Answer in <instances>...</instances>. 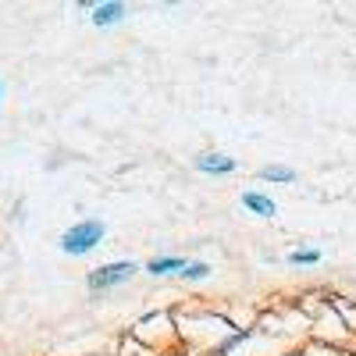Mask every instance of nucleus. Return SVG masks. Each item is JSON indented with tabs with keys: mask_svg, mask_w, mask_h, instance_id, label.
Instances as JSON below:
<instances>
[{
	"mask_svg": "<svg viewBox=\"0 0 356 356\" xmlns=\"http://www.w3.org/2000/svg\"><path fill=\"white\" fill-rule=\"evenodd\" d=\"M253 339V328H239V332H228L221 342H218V349H214V356H228L232 349H239L243 342H250Z\"/></svg>",
	"mask_w": 356,
	"mask_h": 356,
	"instance_id": "9",
	"label": "nucleus"
},
{
	"mask_svg": "<svg viewBox=\"0 0 356 356\" xmlns=\"http://www.w3.org/2000/svg\"><path fill=\"white\" fill-rule=\"evenodd\" d=\"M0 104H4V79H0Z\"/></svg>",
	"mask_w": 356,
	"mask_h": 356,
	"instance_id": "12",
	"label": "nucleus"
},
{
	"mask_svg": "<svg viewBox=\"0 0 356 356\" xmlns=\"http://www.w3.org/2000/svg\"><path fill=\"white\" fill-rule=\"evenodd\" d=\"M193 168H196L200 175H207V178H228V175L239 171V161L228 157V154H221V150H203V154L193 157Z\"/></svg>",
	"mask_w": 356,
	"mask_h": 356,
	"instance_id": "3",
	"label": "nucleus"
},
{
	"mask_svg": "<svg viewBox=\"0 0 356 356\" xmlns=\"http://www.w3.org/2000/svg\"><path fill=\"white\" fill-rule=\"evenodd\" d=\"M285 260H289L292 267H317V264H321V250H314V246H296Z\"/></svg>",
	"mask_w": 356,
	"mask_h": 356,
	"instance_id": "10",
	"label": "nucleus"
},
{
	"mask_svg": "<svg viewBox=\"0 0 356 356\" xmlns=\"http://www.w3.org/2000/svg\"><path fill=\"white\" fill-rule=\"evenodd\" d=\"M139 271H143V267L136 260H111V264H100V267H93V271L86 275V289L93 296H107L114 289L129 285Z\"/></svg>",
	"mask_w": 356,
	"mask_h": 356,
	"instance_id": "2",
	"label": "nucleus"
},
{
	"mask_svg": "<svg viewBox=\"0 0 356 356\" xmlns=\"http://www.w3.org/2000/svg\"><path fill=\"white\" fill-rule=\"evenodd\" d=\"M129 18V4H122V0H97L93 8H89V22H93V29H114L122 25Z\"/></svg>",
	"mask_w": 356,
	"mask_h": 356,
	"instance_id": "4",
	"label": "nucleus"
},
{
	"mask_svg": "<svg viewBox=\"0 0 356 356\" xmlns=\"http://www.w3.org/2000/svg\"><path fill=\"white\" fill-rule=\"evenodd\" d=\"M186 267H189V257H182V253H157L143 264V271L150 278H178Z\"/></svg>",
	"mask_w": 356,
	"mask_h": 356,
	"instance_id": "5",
	"label": "nucleus"
},
{
	"mask_svg": "<svg viewBox=\"0 0 356 356\" xmlns=\"http://www.w3.org/2000/svg\"><path fill=\"white\" fill-rule=\"evenodd\" d=\"M239 203H243V211H250L253 218H264V221L278 218V203H275V196H267V193H260V189H246V193L239 196Z\"/></svg>",
	"mask_w": 356,
	"mask_h": 356,
	"instance_id": "6",
	"label": "nucleus"
},
{
	"mask_svg": "<svg viewBox=\"0 0 356 356\" xmlns=\"http://www.w3.org/2000/svg\"><path fill=\"white\" fill-rule=\"evenodd\" d=\"M285 356H310L307 349H292V353H285Z\"/></svg>",
	"mask_w": 356,
	"mask_h": 356,
	"instance_id": "11",
	"label": "nucleus"
},
{
	"mask_svg": "<svg viewBox=\"0 0 356 356\" xmlns=\"http://www.w3.org/2000/svg\"><path fill=\"white\" fill-rule=\"evenodd\" d=\"M257 178H260V182H275V186H292L300 175H296L292 168H285V164H264L257 171Z\"/></svg>",
	"mask_w": 356,
	"mask_h": 356,
	"instance_id": "7",
	"label": "nucleus"
},
{
	"mask_svg": "<svg viewBox=\"0 0 356 356\" xmlns=\"http://www.w3.org/2000/svg\"><path fill=\"white\" fill-rule=\"evenodd\" d=\"M214 275V267H211V260H189V267L182 275H178V282H186V285H200V282H207Z\"/></svg>",
	"mask_w": 356,
	"mask_h": 356,
	"instance_id": "8",
	"label": "nucleus"
},
{
	"mask_svg": "<svg viewBox=\"0 0 356 356\" xmlns=\"http://www.w3.org/2000/svg\"><path fill=\"white\" fill-rule=\"evenodd\" d=\"M104 239H107V221H100V218H82V221H75L72 228H65L61 232V253L65 257H89L93 250H100L104 246Z\"/></svg>",
	"mask_w": 356,
	"mask_h": 356,
	"instance_id": "1",
	"label": "nucleus"
}]
</instances>
